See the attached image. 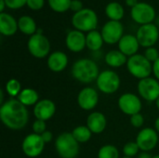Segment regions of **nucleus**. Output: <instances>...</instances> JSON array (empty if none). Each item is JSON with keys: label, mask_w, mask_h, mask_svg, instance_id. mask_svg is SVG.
<instances>
[{"label": "nucleus", "mask_w": 159, "mask_h": 158, "mask_svg": "<svg viewBox=\"0 0 159 158\" xmlns=\"http://www.w3.org/2000/svg\"><path fill=\"white\" fill-rule=\"evenodd\" d=\"M107 125L105 115L100 112H93L87 118V127L94 134H101L104 131Z\"/></svg>", "instance_id": "20"}, {"label": "nucleus", "mask_w": 159, "mask_h": 158, "mask_svg": "<svg viewBox=\"0 0 159 158\" xmlns=\"http://www.w3.org/2000/svg\"><path fill=\"white\" fill-rule=\"evenodd\" d=\"M7 7L10 9H19L27 5V0H5Z\"/></svg>", "instance_id": "35"}, {"label": "nucleus", "mask_w": 159, "mask_h": 158, "mask_svg": "<svg viewBox=\"0 0 159 158\" xmlns=\"http://www.w3.org/2000/svg\"><path fill=\"white\" fill-rule=\"evenodd\" d=\"M103 43L104 41H103L102 35L97 30L91 31L88 33V34L86 35L87 47L91 51H99L102 48Z\"/></svg>", "instance_id": "24"}, {"label": "nucleus", "mask_w": 159, "mask_h": 158, "mask_svg": "<svg viewBox=\"0 0 159 158\" xmlns=\"http://www.w3.org/2000/svg\"><path fill=\"white\" fill-rule=\"evenodd\" d=\"M136 142L142 152H150L157 145L158 133L151 128L143 129L137 135Z\"/></svg>", "instance_id": "14"}, {"label": "nucleus", "mask_w": 159, "mask_h": 158, "mask_svg": "<svg viewBox=\"0 0 159 158\" xmlns=\"http://www.w3.org/2000/svg\"><path fill=\"white\" fill-rule=\"evenodd\" d=\"M73 136L79 143L88 142L92 136V132L87 126H78L72 131Z\"/></svg>", "instance_id": "27"}, {"label": "nucleus", "mask_w": 159, "mask_h": 158, "mask_svg": "<svg viewBox=\"0 0 159 158\" xmlns=\"http://www.w3.org/2000/svg\"><path fill=\"white\" fill-rule=\"evenodd\" d=\"M21 90V85L20 81H18L17 79H9L6 84V91L12 98L19 96Z\"/></svg>", "instance_id": "30"}, {"label": "nucleus", "mask_w": 159, "mask_h": 158, "mask_svg": "<svg viewBox=\"0 0 159 158\" xmlns=\"http://www.w3.org/2000/svg\"><path fill=\"white\" fill-rule=\"evenodd\" d=\"M49 7L55 12H65L70 9L72 0H48Z\"/></svg>", "instance_id": "29"}, {"label": "nucleus", "mask_w": 159, "mask_h": 158, "mask_svg": "<svg viewBox=\"0 0 159 158\" xmlns=\"http://www.w3.org/2000/svg\"><path fill=\"white\" fill-rule=\"evenodd\" d=\"M99 102V94L96 89L90 87L82 88L77 96V103L79 107L85 111L93 110Z\"/></svg>", "instance_id": "15"}, {"label": "nucleus", "mask_w": 159, "mask_h": 158, "mask_svg": "<svg viewBox=\"0 0 159 158\" xmlns=\"http://www.w3.org/2000/svg\"><path fill=\"white\" fill-rule=\"evenodd\" d=\"M130 124L132 127L140 129L143 126L144 124V118L142 114H136L130 116Z\"/></svg>", "instance_id": "34"}, {"label": "nucleus", "mask_w": 159, "mask_h": 158, "mask_svg": "<svg viewBox=\"0 0 159 158\" xmlns=\"http://www.w3.org/2000/svg\"><path fill=\"white\" fill-rule=\"evenodd\" d=\"M32 128H33L34 133L38 134V135H41L42 133H44V132L47 130V124H46V121L36 119V120H34V122L33 123Z\"/></svg>", "instance_id": "32"}, {"label": "nucleus", "mask_w": 159, "mask_h": 158, "mask_svg": "<svg viewBox=\"0 0 159 158\" xmlns=\"http://www.w3.org/2000/svg\"><path fill=\"white\" fill-rule=\"evenodd\" d=\"M19 30L18 20L8 13H0V33L5 36H11Z\"/></svg>", "instance_id": "21"}, {"label": "nucleus", "mask_w": 159, "mask_h": 158, "mask_svg": "<svg viewBox=\"0 0 159 158\" xmlns=\"http://www.w3.org/2000/svg\"><path fill=\"white\" fill-rule=\"evenodd\" d=\"M127 68L132 76L140 80L150 77V74L153 73L152 62L142 54H135L129 57L127 61Z\"/></svg>", "instance_id": "4"}, {"label": "nucleus", "mask_w": 159, "mask_h": 158, "mask_svg": "<svg viewBox=\"0 0 159 158\" xmlns=\"http://www.w3.org/2000/svg\"><path fill=\"white\" fill-rule=\"evenodd\" d=\"M105 62L108 66L113 68H118L127 63L128 59L125 54H123L119 49L110 50L105 55Z\"/></svg>", "instance_id": "22"}, {"label": "nucleus", "mask_w": 159, "mask_h": 158, "mask_svg": "<svg viewBox=\"0 0 159 158\" xmlns=\"http://www.w3.org/2000/svg\"><path fill=\"white\" fill-rule=\"evenodd\" d=\"M156 103H157V107L158 108V110H159V98L157 100V102H156Z\"/></svg>", "instance_id": "46"}, {"label": "nucleus", "mask_w": 159, "mask_h": 158, "mask_svg": "<svg viewBox=\"0 0 159 158\" xmlns=\"http://www.w3.org/2000/svg\"><path fill=\"white\" fill-rule=\"evenodd\" d=\"M153 74L156 79L159 81V59L153 63Z\"/></svg>", "instance_id": "39"}, {"label": "nucleus", "mask_w": 159, "mask_h": 158, "mask_svg": "<svg viewBox=\"0 0 159 158\" xmlns=\"http://www.w3.org/2000/svg\"><path fill=\"white\" fill-rule=\"evenodd\" d=\"M139 47V41L136 35L133 34H124L118 42V49L127 57H131L137 54Z\"/></svg>", "instance_id": "18"}, {"label": "nucleus", "mask_w": 159, "mask_h": 158, "mask_svg": "<svg viewBox=\"0 0 159 158\" xmlns=\"http://www.w3.org/2000/svg\"><path fill=\"white\" fill-rule=\"evenodd\" d=\"M18 26H19V30L22 34L26 35H31V36L36 34L37 29H38L34 20L32 17L27 16V15L21 16L18 20Z\"/></svg>", "instance_id": "23"}, {"label": "nucleus", "mask_w": 159, "mask_h": 158, "mask_svg": "<svg viewBox=\"0 0 159 158\" xmlns=\"http://www.w3.org/2000/svg\"><path fill=\"white\" fill-rule=\"evenodd\" d=\"M45 142L41 137V135L31 133L27 135L21 143V149L23 154L28 157H37L39 156L44 148H45Z\"/></svg>", "instance_id": "11"}, {"label": "nucleus", "mask_w": 159, "mask_h": 158, "mask_svg": "<svg viewBox=\"0 0 159 158\" xmlns=\"http://www.w3.org/2000/svg\"><path fill=\"white\" fill-rule=\"evenodd\" d=\"M47 64L48 69L52 72H62L68 65V57L62 51H54L49 54L47 61Z\"/></svg>", "instance_id": "19"}, {"label": "nucleus", "mask_w": 159, "mask_h": 158, "mask_svg": "<svg viewBox=\"0 0 159 158\" xmlns=\"http://www.w3.org/2000/svg\"><path fill=\"white\" fill-rule=\"evenodd\" d=\"M124 7L118 2H110L105 7V14L110 19V20H117L124 17Z\"/></svg>", "instance_id": "26"}, {"label": "nucleus", "mask_w": 159, "mask_h": 158, "mask_svg": "<svg viewBox=\"0 0 159 158\" xmlns=\"http://www.w3.org/2000/svg\"><path fill=\"white\" fill-rule=\"evenodd\" d=\"M120 77L112 70H105L100 73L96 84L98 89L104 94H114L120 88Z\"/></svg>", "instance_id": "6"}, {"label": "nucleus", "mask_w": 159, "mask_h": 158, "mask_svg": "<svg viewBox=\"0 0 159 158\" xmlns=\"http://www.w3.org/2000/svg\"><path fill=\"white\" fill-rule=\"evenodd\" d=\"M153 158H159V155H157V156H153Z\"/></svg>", "instance_id": "47"}, {"label": "nucleus", "mask_w": 159, "mask_h": 158, "mask_svg": "<svg viewBox=\"0 0 159 158\" xmlns=\"http://www.w3.org/2000/svg\"><path fill=\"white\" fill-rule=\"evenodd\" d=\"M72 25L75 28V30L83 33H89L96 30L98 25V16L93 9L83 8L73 15Z\"/></svg>", "instance_id": "5"}, {"label": "nucleus", "mask_w": 159, "mask_h": 158, "mask_svg": "<svg viewBox=\"0 0 159 158\" xmlns=\"http://www.w3.org/2000/svg\"><path fill=\"white\" fill-rule=\"evenodd\" d=\"M155 129H156L157 132L159 133V117L157 118V120H156V122H155Z\"/></svg>", "instance_id": "43"}, {"label": "nucleus", "mask_w": 159, "mask_h": 158, "mask_svg": "<svg viewBox=\"0 0 159 158\" xmlns=\"http://www.w3.org/2000/svg\"><path fill=\"white\" fill-rule=\"evenodd\" d=\"M34 115L36 119L47 121L49 120L56 113L55 103L48 99H44L39 101L34 106Z\"/></svg>", "instance_id": "16"}, {"label": "nucleus", "mask_w": 159, "mask_h": 158, "mask_svg": "<svg viewBox=\"0 0 159 158\" xmlns=\"http://www.w3.org/2000/svg\"><path fill=\"white\" fill-rule=\"evenodd\" d=\"M98 158H119V151L115 145L106 144L100 148Z\"/></svg>", "instance_id": "28"}, {"label": "nucleus", "mask_w": 159, "mask_h": 158, "mask_svg": "<svg viewBox=\"0 0 159 158\" xmlns=\"http://www.w3.org/2000/svg\"><path fill=\"white\" fill-rule=\"evenodd\" d=\"M72 76L80 83L89 84L97 80L100 72L97 63L90 59H79L72 66Z\"/></svg>", "instance_id": "2"}, {"label": "nucleus", "mask_w": 159, "mask_h": 158, "mask_svg": "<svg viewBox=\"0 0 159 158\" xmlns=\"http://www.w3.org/2000/svg\"><path fill=\"white\" fill-rule=\"evenodd\" d=\"M138 3H139V2H138V0H126V4H127V6L130 7L131 8H132L133 7H135Z\"/></svg>", "instance_id": "40"}, {"label": "nucleus", "mask_w": 159, "mask_h": 158, "mask_svg": "<svg viewBox=\"0 0 159 158\" xmlns=\"http://www.w3.org/2000/svg\"><path fill=\"white\" fill-rule=\"evenodd\" d=\"M45 5V0H27V7L33 10H39Z\"/></svg>", "instance_id": "36"}, {"label": "nucleus", "mask_w": 159, "mask_h": 158, "mask_svg": "<svg viewBox=\"0 0 159 158\" xmlns=\"http://www.w3.org/2000/svg\"><path fill=\"white\" fill-rule=\"evenodd\" d=\"M137 158H153V156L150 154H148V152H142L138 155Z\"/></svg>", "instance_id": "41"}, {"label": "nucleus", "mask_w": 159, "mask_h": 158, "mask_svg": "<svg viewBox=\"0 0 159 158\" xmlns=\"http://www.w3.org/2000/svg\"><path fill=\"white\" fill-rule=\"evenodd\" d=\"M41 137H42V139H43V141H44L45 143H48V142H50L52 141L53 134H52V132H50L48 130H46L44 133L41 134Z\"/></svg>", "instance_id": "38"}, {"label": "nucleus", "mask_w": 159, "mask_h": 158, "mask_svg": "<svg viewBox=\"0 0 159 158\" xmlns=\"http://www.w3.org/2000/svg\"><path fill=\"white\" fill-rule=\"evenodd\" d=\"M155 21H156V23H155V24H156V25L157 26V28L159 29V16H158V17H157V18H156Z\"/></svg>", "instance_id": "45"}, {"label": "nucleus", "mask_w": 159, "mask_h": 158, "mask_svg": "<svg viewBox=\"0 0 159 158\" xmlns=\"http://www.w3.org/2000/svg\"><path fill=\"white\" fill-rule=\"evenodd\" d=\"M136 37L140 46L143 47H152L159 39V29L155 23L141 25L136 33Z\"/></svg>", "instance_id": "9"}, {"label": "nucleus", "mask_w": 159, "mask_h": 158, "mask_svg": "<svg viewBox=\"0 0 159 158\" xmlns=\"http://www.w3.org/2000/svg\"><path fill=\"white\" fill-rule=\"evenodd\" d=\"M3 99H4V95H3V90L1 89V90H0V103H1V105H2V104L4 103V102H3Z\"/></svg>", "instance_id": "44"}, {"label": "nucleus", "mask_w": 159, "mask_h": 158, "mask_svg": "<svg viewBox=\"0 0 159 158\" xmlns=\"http://www.w3.org/2000/svg\"><path fill=\"white\" fill-rule=\"evenodd\" d=\"M141 98L147 102H157L159 98V81L153 77L141 79L137 86Z\"/></svg>", "instance_id": "10"}, {"label": "nucleus", "mask_w": 159, "mask_h": 158, "mask_svg": "<svg viewBox=\"0 0 159 158\" xmlns=\"http://www.w3.org/2000/svg\"><path fill=\"white\" fill-rule=\"evenodd\" d=\"M55 149L61 158H75L79 154V142L72 132H62L55 141Z\"/></svg>", "instance_id": "3"}, {"label": "nucleus", "mask_w": 159, "mask_h": 158, "mask_svg": "<svg viewBox=\"0 0 159 158\" xmlns=\"http://www.w3.org/2000/svg\"><path fill=\"white\" fill-rule=\"evenodd\" d=\"M6 7H7V5H6L5 0H0V11H1V13L4 12V9Z\"/></svg>", "instance_id": "42"}, {"label": "nucleus", "mask_w": 159, "mask_h": 158, "mask_svg": "<svg viewBox=\"0 0 159 158\" xmlns=\"http://www.w3.org/2000/svg\"><path fill=\"white\" fill-rule=\"evenodd\" d=\"M65 43L70 51L75 53L80 52L87 47L86 35L81 31L72 30L67 34Z\"/></svg>", "instance_id": "17"}, {"label": "nucleus", "mask_w": 159, "mask_h": 158, "mask_svg": "<svg viewBox=\"0 0 159 158\" xmlns=\"http://www.w3.org/2000/svg\"><path fill=\"white\" fill-rule=\"evenodd\" d=\"M130 16L135 22L144 25L153 23L156 20V10L152 5L145 2H139L131 8Z\"/></svg>", "instance_id": "8"}, {"label": "nucleus", "mask_w": 159, "mask_h": 158, "mask_svg": "<svg viewBox=\"0 0 159 158\" xmlns=\"http://www.w3.org/2000/svg\"><path fill=\"white\" fill-rule=\"evenodd\" d=\"M27 47L32 56L37 59H43L50 51V43L43 34L36 33L30 36L27 42Z\"/></svg>", "instance_id": "7"}, {"label": "nucleus", "mask_w": 159, "mask_h": 158, "mask_svg": "<svg viewBox=\"0 0 159 158\" xmlns=\"http://www.w3.org/2000/svg\"><path fill=\"white\" fill-rule=\"evenodd\" d=\"M140 148L136 142H129L123 147V153L125 156L128 157H134L138 155Z\"/></svg>", "instance_id": "31"}, {"label": "nucleus", "mask_w": 159, "mask_h": 158, "mask_svg": "<svg viewBox=\"0 0 159 158\" xmlns=\"http://www.w3.org/2000/svg\"><path fill=\"white\" fill-rule=\"evenodd\" d=\"M0 119L11 130H20L25 128L29 120V113L25 105L19 100L10 99L0 107Z\"/></svg>", "instance_id": "1"}, {"label": "nucleus", "mask_w": 159, "mask_h": 158, "mask_svg": "<svg viewBox=\"0 0 159 158\" xmlns=\"http://www.w3.org/2000/svg\"><path fill=\"white\" fill-rule=\"evenodd\" d=\"M101 34L104 43L109 45L116 44L124 35L123 24L117 20H109L102 26Z\"/></svg>", "instance_id": "12"}, {"label": "nucleus", "mask_w": 159, "mask_h": 158, "mask_svg": "<svg viewBox=\"0 0 159 158\" xmlns=\"http://www.w3.org/2000/svg\"><path fill=\"white\" fill-rule=\"evenodd\" d=\"M144 56L150 62L154 63L156 61H157L159 59V52L158 50L154 47H148V48H146V50L144 52Z\"/></svg>", "instance_id": "33"}, {"label": "nucleus", "mask_w": 159, "mask_h": 158, "mask_svg": "<svg viewBox=\"0 0 159 158\" xmlns=\"http://www.w3.org/2000/svg\"><path fill=\"white\" fill-rule=\"evenodd\" d=\"M118 107L127 115L139 114L143 108L141 99L133 93H124L118 100Z\"/></svg>", "instance_id": "13"}, {"label": "nucleus", "mask_w": 159, "mask_h": 158, "mask_svg": "<svg viewBox=\"0 0 159 158\" xmlns=\"http://www.w3.org/2000/svg\"><path fill=\"white\" fill-rule=\"evenodd\" d=\"M18 100L26 107L32 106L39 102V95L37 91L33 88H23L18 96Z\"/></svg>", "instance_id": "25"}, {"label": "nucleus", "mask_w": 159, "mask_h": 158, "mask_svg": "<svg viewBox=\"0 0 159 158\" xmlns=\"http://www.w3.org/2000/svg\"><path fill=\"white\" fill-rule=\"evenodd\" d=\"M121 158H132V157H128V156H124V157H121Z\"/></svg>", "instance_id": "48"}, {"label": "nucleus", "mask_w": 159, "mask_h": 158, "mask_svg": "<svg viewBox=\"0 0 159 158\" xmlns=\"http://www.w3.org/2000/svg\"><path fill=\"white\" fill-rule=\"evenodd\" d=\"M70 9L72 11H74L75 13L80 11L83 9V3L80 0H72L71 6H70Z\"/></svg>", "instance_id": "37"}]
</instances>
